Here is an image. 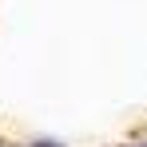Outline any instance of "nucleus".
Returning <instances> with one entry per match:
<instances>
[{
	"mask_svg": "<svg viewBox=\"0 0 147 147\" xmlns=\"http://www.w3.org/2000/svg\"><path fill=\"white\" fill-rule=\"evenodd\" d=\"M143 147H147V143H143Z\"/></svg>",
	"mask_w": 147,
	"mask_h": 147,
	"instance_id": "obj_2",
	"label": "nucleus"
},
{
	"mask_svg": "<svg viewBox=\"0 0 147 147\" xmlns=\"http://www.w3.org/2000/svg\"><path fill=\"white\" fill-rule=\"evenodd\" d=\"M32 147H64V143H56V139H36Z\"/></svg>",
	"mask_w": 147,
	"mask_h": 147,
	"instance_id": "obj_1",
	"label": "nucleus"
}]
</instances>
